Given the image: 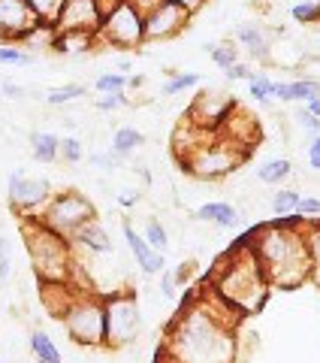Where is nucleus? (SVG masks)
<instances>
[{
	"label": "nucleus",
	"instance_id": "f257e3e1",
	"mask_svg": "<svg viewBox=\"0 0 320 363\" xmlns=\"http://www.w3.org/2000/svg\"><path fill=\"white\" fill-rule=\"evenodd\" d=\"M236 318L218 315L202 297L181 303L166 336V354L173 363H233L236 357Z\"/></svg>",
	"mask_w": 320,
	"mask_h": 363
},
{
	"label": "nucleus",
	"instance_id": "f03ea898",
	"mask_svg": "<svg viewBox=\"0 0 320 363\" xmlns=\"http://www.w3.org/2000/svg\"><path fill=\"white\" fill-rule=\"evenodd\" d=\"M272 288H299L308 279V248L302 215H287V221H272L260 227L257 242H251Z\"/></svg>",
	"mask_w": 320,
	"mask_h": 363
},
{
	"label": "nucleus",
	"instance_id": "7ed1b4c3",
	"mask_svg": "<svg viewBox=\"0 0 320 363\" xmlns=\"http://www.w3.org/2000/svg\"><path fill=\"white\" fill-rule=\"evenodd\" d=\"M269 288L272 285L266 281V272H263L254 248L245 245L227 252V260L215 279V297L224 306H230L236 315H251L266 303Z\"/></svg>",
	"mask_w": 320,
	"mask_h": 363
},
{
	"label": "nucleus",
	"instance_id": "20e7f679",
	"mask_svg": "<svg viewBox=\"0 0 320 363\" xmlns=\"http://www.w3.org/2000/svg\"><path fill=\"white\" fill-rule=\"evenodd\" d=\"M21 230H25L30 264H33V269H37L42 285H70V279L76 272L73 242L64 240L61 233L49 230L37 215H25Z\"/></svg>",
	"mask_w": 320,
	"mask_h": 363
},
{
	"label": "nucleus",
	"instance_id": "39448f33",
	"mask_svg": "<svg viewBox=\"0 0 320 363\" xmlns=\"http://www.w3.org/2000/svg\"><path fill=\"white\" fill-rule=\"evenodd\" d=\"M61 324L67 336L82 348H106V312H103V294L76 291L73 300L61 312Z\"/></svg>",
	"mask_w": 320,
	"mask_h": 363
},
{
	"label": "nucleus",
	"instance_id": "423d86ee",
	"mask_svg": "<svg viewBox=\"0 0 320 363\" xmlns=\"http://www.w3.org/2000/svg\"><path fill=\"white\" fill-rule=\"evenodd\" d=\"M103 312H106V348L118 351L136 342L142 327L139 300L133 291H112L103 294Z\"/></svg>",
	"mask_w": 320,
	"mask_h": 363
},
{
	"label": "nucleus",
	"instance_id": "0eeeda50",
	"mask_svg": "<svg viewBox=\"0 0 320 363\" xmlns=\"http://www.w3.org/2000/svg\"><path fill=\"white\" fill-rule=\"evenodd\" d=\"M37 218L49 230L61 233L64 240H73L79 227H85L88 221L97 218V209L82 191H61V194H52V200L40 209Z\"/></svg>",
	"mask_w": 320,
	"mask_h": 363
},
{
	"label": "nucleus",
	"instance_id": "6e6552de",
	"mask_svg": "<svg viewBox=\"0 0 320 363\" xmlns=\"http://www.w3.org/2000/svg\"><path fill=\"white\" fill-rule=\"evenodd\" d=\"M245 161V155L236 152V143H202L193 145V152L188 157H181L185 173L197 176V179H224Z\"/></svg>",
	"mask_w": 320,
	"mask_h": 363
},
{
	"label": "nucleus",
	"instance_id": "1a4fd4ad",
	"mask_svg": "<svg viewBox=\"0 0 320 363\" xmlns=\"http://www.w3.org/2000/svg\"><path fill=\"white\" fill-rule=\"evenodd\" d=\"M97 43L112 45V49H136L145 43V18L133 6L118 4L109 16H103Z\"/></svg>",
	"mask_w": 320,
	"mask_h": 363
},
{
	"label": "nucleus",
	"instance_id": "9d476101",
	"mask_svg": "<svg viewBox=\"0 0 320 363\" xmlns=\"http://www.w3.org/2000/svg\"><path fill=\"white\" fill-rule=\"evenodd\" d=\"M6 197H9V206L18 215H37L52 200V182L45 176H28L18 167L6 179Z\"/></svg>",
	"mask_w": 320,
	"mask_h": 363
},
{
	"label": "nucleus",
	"instance_id": "9b49d317",
	"mask_svg": "<svg viewBox=\"0 0 320 363\" xmlns=\"http://www.w3.org/2000/svg\"><path fill=\"white\" fill-rule=\"evenodd\" d=\"M100 9L94 0H64L61 16L55 21L58 33H97L100 30Z\"/></svg>",
	"mask_w": 320,
	"mask_h": 363
},
{
	"label": "nucleus",
	"instance_id": "f8f14e48",
	"mask_svg": "<svg viewBox=\"0 0 320 363\" xmlns=\"http://www.w3.org/2000/svg\"><path fill=\"white\" fill-rule=\"evenodd\" d=\"M33 28H40V21L25 0H0V40L25 43V37Z\"/></svg>",
	"mask_w": 320,
	"mask_h": 363
},
{
	"label": "nucleus",
	"instance_id": "ddd939ff",
	"mask_svg": "<svg viewBox=\"0 0 320 363\" xmlns=\"http://www.w3.org/2000/svg\"><path fill=\"white\" fill-rule=\"evenodd\" d=\"M188 21H190V16L185 13V9L173 6L166 0V4H160L154 13L145 16V43H152V40H173L176 33L185 30Z\"/></svg>",
	"mask_w": 320,
	"mask_h": 363
},
{
	"label": "nucleus",
	"instance_id": "4468645a",
	"mask_svg": "<svg viewBox=\"0 0 320 363\" xmlns=\"http://www.w3.org/2000/svg\"><path fill=\"white\" fill-rule=\"evenodd\" d=\"M121 230H124V240H127V248H130V255L136 260V267H139L145 276H160V272L166 269V255L154 252V248L142 240V233L136 230L130 221H124Z\"/></svg>",
	"mask_w": 320,
	"mask_h": 363
},
{
	"label": "nucleus",
	"instance_id": "2eb2a0df",
	"mask_svg": "<svg viewBox=\"0 0 320 363\" xmlns=\"http://www.w3.org/2000/svg\"><path fill=\"white\" fill-rule=\"evenodd\" d=\"M70 242L79 245V248H85V252H88V255H94V257H106V255L115 252L109 230H106V227H103L97 218H94V221H88L85 227H79L76 236H73Z\"/></svg>",
	"mask_w": 320,
	"mask_h": 363
},
{
	"label": "nucleus",
	"instance_id": "dca6fc26",
	"mask_svg": "<svg viewBox=\"0 0 320 363\" xmlns=\"http://www.w3.org/2000/svg\"><path fill=\"white\" fill-rule=\"evenodd\" d=\"M233 37H236V43L242 45V49H248L251 58H257L260 64H269L272 61V45H269L266 30H263L260 25H254V21H245V25H239Z\"/></svg>",
	"mask_w": 320,
	"mask_h": 363
},
{
	"label": "nucleus",
	"instance_id": "f3484780",
	"mask_svg": "<svg viewBox=\"0 0 320 363\" xmlns=\"http://www.w3.org/2000/svg\"><path fill=\"white\" fill-rule=\"evenodd\" d=\"M275 97L284 104H308L320 97V76H299L293 82H275Z\"/></svg>",
	"mask_w": 320,
	"mask_h": 363
},
{
	"label": "nucleus",
	"instance_id": "a211bd4d",
	"mask_svg": "<svg viewBox=\"0 0 320 363\" xmlns=\"http://www.w3.org/2000/svg\"><path fill=\"white\" fill-rule=\"evenodd\" d=\"M197 221H205V224H215L221 230H236L239 227V209L233 203H224V200H212V203H202V206L193 212Z\"/></svg>",
	"mask_w": 320,
	"mask_h": 363
},
{
	"label": "nucleus",
	"instance_id": "6ab92c4d",
	"mask_svg": "<svg viewBox=\"0 0 320 363\" xmlns=\"http://www.w3.org/2000/svg\"><path fill=\"white\" fill-rule=\"evenodd\" d=\"M58 145H61V136L52 133V130H33L30 133V152H33V161H40V164L58 161Z\"/></svg>",
	"mask_w": 320,
	"mask_h": 363
},
{
	"label": "nucleus",
	"instance_id": "aec40b11",
	"mask_svg": "<svg viewBox=\"0 0 320 363\" xmlns=\"http://www.w3.org/2000/svg\"><path fill=\"white\" fill-rule=\"evenodd\" d=\"M254 173H257V179L263 182V185L281 188L284 182L293 176V164L287 161V157H272V161H263V164L254 169Z\"/></svg>",
	"mask_w": 320,
	"mask_h": 363
},
{
	"label": "nucleus",
	"instance_id": "412c9836",
	"mask_svg": "<svg viewBox=\"0 0 320 363\" xmlns=\"http://www.w3.org/2000/svg\"><path fill=\"white\" fill-rule=\"evenodd\" d=\"M139 145H145V136L136 130V128H118L115 133H112V145L109 152L118 157V161H127V157L139 149Z\"/></svg>",
	"mask_w": 320,
	"mask_h": 363
},
{
	"label": "nucleus",
	"instance_id": "4be33fe9",
	"mask_svg": "<svg viewBox=\"0 0 320 363\" xmlns=\"http://www.w3.org/2000/svg\"><path fill=\"white\" fill-rule=\"evenodd\" d=\"M94 43H97V33H58L55 30L52 49L61 55H79V52L94 49Z\"/></svg>",
	"mask_w": 320,
	"mask_h": 363
},
{
	"label": "nucleus",
	"instance_id": "5701e85b",
	"mask_svg": "<svg viewBox=\"0 0 320 363\" xmlns=\"http://www.w3.org/2000/svg\"><path fill=\"white\" fill-rule=\"evenodd\" d=\"M30 351H33V357H37V363H64L58 345L52 342V336L45 330L30 333Z\"/></svg>",
	"mask_w": 320,
	"mask_h": 363
},
{
	"label": "nucleus",
	"instance_id": "b1692460",
	"mask_svg": "<svg viewBox=\"0 0 320 363\" xmlns=\"http://www.w3.org/2000/svg\"><path fill=\"white\" fill-rule=\"evenodd\" d=\"M305 248H308V279L320 285V224L305 227Z\"/></svg>",
	"mask_w": 320,
	"mask_h": 363
},
{
	"label": "nucleus",
	"instance_id": "393cba45",
	"mask_svg": "<svg viewBox=\"0 0 320 363\" xmlns=\"http://www.w3.org/2000/svg\"><path fill=\"white\" fill-rule=\"evenodd\" d=\"M248 91L260 106H272V97H275V79H272L269 73H251Z\"/></svg>",
	"mask_w": 320,
	"mask_h": 363
},
{
	"label": "nucleus",
	"instance_id": "a878e982",
	"mask_svg": "<svg viewBox=\"0 0 320 363\" xmlns=\"http://www.w3.org/2000/svg\"><path fill=\"white\" fill-rule=\"evenodd\" d=\"M25 4L30 6V13L37 16L40 25L55 28V21H58V16H61L64 0H25Z\"/></svg>",
	"mask_w": 320,
	"mask_h": 363
},
{
	"label": "nucleus",
	"instance_id": "bb28decb",
	"mask_svg": "<svg viewBox=\"0 0 320 363\" xmlns=\"http://www.w3.org/2000/svg\"><path fill=\"white\" fill-rule=\"evenodd\" d=\"M85 85H58V88H49L45 91V104L49 106H67V104H73V100L79 97H85Z\"/></svg>",
	"mask_w": 320,
	"mask_h": 363
},
{
	"label": "nucleus",
	"instance_id": "cd10ccee",
	"mask_svg": "<svg viewBox=\"0 0 320 363\" xmlns=\"http://www.w3.org/2000/svg\"><path fill=\"white\" fill-rule=\"evenodd\" d=\"M299 191H293V188H278L275 194H272V212L275 215H281V218H287V215H293L296 212V206H299Z\"/></svg>",
	"mask_w": 320,
	"mask_h": 363
},
{
	"label": "nucleus",
	"instance_id": "c85d7f7f",
	"mask_svg": "<svg viewBox=\"0 0 320 363\" xmlns=\"http://www.w3.org/2000/svg\"><path fill=\"white\" fill-rule=\"evenodd\" d=\"M142 240L154 248V252L160 255H166V248H169V233H166V227L160 224L157 218H148L145 221V230H142Z\"/></svg>",
	"mask_w": 320,
	"mask_h": 363
},
{
	"label": "nucleus",
	"instance_id": "c756f323",
	"mask_svg": "<svg viewBox=\"0 0 320 363\" xmlns=\"http://www.w3.org/2000/svg\"><path fill=\"white\" fill-rule=\"evenodd\" d=\"M205 52L212 55V61L221 67V70H230V67L239 61V49L233 43H212V45H205Z\"/></svg>",
	"mask_w": 320,
	"mask_h": 363
},
{
	"label": "nucleus",
	"instance_id": "7c9ffc66",
	"mask_svg": "<svg viewBox=\"0 0 320 363\" xmlns=\"http://www.w3.org/2000/svg\"><path fill=\"white\" fill-rule=\"evenodd\" d=\"M37 58H33L30 52H25L21 45H13V43H0V64L4 67H28L33 64Z\"/></svg>",
	"mask_w": 320,
	"mask_h": 363
},
{
	"label": "nucleus",
	"instance_id": "2f4dec72",
	"mask_svg": "<svg viewBox=\"0 0 320 363\" xmlns=\"http://www.w3.org/2000/svg\"><path fill=\"white\" fill-rule=\"evenodd\" d=\"M290 16H293V21H299V25H320V0H302V4H293Z\"/></svg>",
	"mask_w": 320,
	"mask_h": 363
},
{
	"label": "nucleus",
	"instance_id": "473e14b6",
	"mask_svg": "<svg viewBox=\"0 0 320 363\" xmlns=\"http://www.w3.org/2000/svg\"><path fill=\"white\" fill-rule=\"evenodd\" d=\"M85 157V145L79 136H64L61 145H58V161L64 164H79Z\"/></svg>",
	"mask_w": 320,
	"mask_h": 363
},
{
	"label": "nucleus",
	"instance_id": "72a5a7b5",
	"mask_svg": "<svg viewBox=\"0 0 320 363\" xmlns=\"http://www.w3.org/2000/svg\"><path fill=\"white\" fill-rule=\"evenodd\" d=\"M94 91L97 94H118V91H127V76L124 73H103L94 79Z\"/></svg>",
	"mask_w": 320,
	"mask_h": 363
},
{
	"label": "nucleus",
	"instance_id": "f704fd0d",
	"mask_svg": "<svg viewBox=\"0 0 320 363\" xmlns=\"http://www.w3.org/2000/svg\"><path fill=\"white\" fill-rule=\"evenodd\" d=\"M193 85H200V73H176V76H169L164 82V94L176 97V94H181V91H188Z\"/></svg>",
	"mask_w": 320,
	"mask_h": 363
},
{
	"label": "nucleus",
	"instance_id": "c9c22d12",
	"mask_svg": "<svg viewBox=\"0 0 320 363\" xmlns=\"http://www.w3.org/2000/svg\"><path fill=\"white\" fill-rule=\"evenodd\" d=\"M130 100H127V94L124 91H118V94H100L97 100H94V106L100 109V112H115V109H121V106H127Z\"/></svg>",
	"mask_w": 320,
	"mask_h": 363
},
{
	"label": "nucleus",
	"instance_id": "e433bc0d",
	"mask_svg": "<svg viewBox=\"0 0 320 363\" xmlns=\"http://www.w3.org/2000/svg\"><path fill=\"white\" fill-rule=\"evenodd\" d=\"M9 272H13V242L0 233V281H6Z\"/></svg>",
	"mask_w": 320,
	"mask_h": 363
},
{
	"label": "nucleus",
	"instance_id": "4c0bfd02",
	"mask_svg": "<svg viewBox=\"0 0 320 363\" xmlns=\"http://www.w3.org/2000/svg\"><path fill=\"white\" fill-rule=\"evenodd\" d=\"M296 121H299V128H302L305 133H312V136H320V118H317V116H312V112L299 109V112H296Z\"/></svg>",
	"mask_w": 320,
	"mask_h": 363
},
{
	"label": "nucleus",
	"instance_id": "58836bf2",
	"mask_svg": "<svg viewBox=\"0 0 320 363\" xmlns=\"http://www.w3.org/2000/svg\"><path fill=\"white\" fill-rule=\"evenodd\" d=\"M176 288H178V281L173 276V269H164L160 272V297L164 300H173L176 297Z\"/></svg>",
	"mask_w": 320,
	"mask_h": 363
},
{
	"label": "nucleus",
	"instance_id": "ea45409f",
	"mask_svg": "<svg viewBox=\"0 0 320 363\" xmlns=\"http://www.w3.org/2000/svg\"><path fill=\"white\" fill-rule=\"evenodd\" d=\"M118 157L112 152H94L91 155V167H100V169H118Z\"/></svg>",
	"mask_w": 320,
	"mask_h": 363
},
{
	"label": "nucleus",
	"instance_id": "a19ab883",
	"mask_svg": "<svg viewBox=\"0 0 320 363\" xmlns=\"http://www.w3.org/2000/svg\"><path fill=\"white\" fill-rule=\"evenodd\" d=\"M296 215H302V218H312V215H320V197H299V206H296Z\"/></svg>",
	"mask_w": 320,
	"mask_h": 363
},
{
	"label": "nucleus",
	"instance_id": "79ce46f5",
	"mask_svg": "<svg viewBox=\"0 0 320 363\" xmlns=\"http://www.w3.org/2000/svg\"><path fill=\"white\" fill-rule=\"evenodd\" d=\"M124 4H127V6H133L136 13H139V16L145 18L148 13H154V9H157L160 4H166V0H124Z\"/></svg>",
	"mask_w": 320,
	"mask_h": 363
},
{
	"label": "nucleus",
	"instance_id": "37998d69",
	"mask_svg": "<svg viewBox=\"0 0 320 363\" xmlns=\"http://www.w3.org/2000/svg\"><path fill=\"white\" fill-rule=\"evenodd\" d=\"M305 157H308V167H312V169H320V136H314V140L308 143Z\"/></svg>",
	"mask_w": 320,
	"mask_h": 363
},
{
	"label": "nucleus",
	"instance_id": "c03bdc74",
	"mask_svg": "<svg viewBox=\"0 0 320 363\" xmlns=\"http://www.w3.org/2000/svg\"><path fill=\"white\" fill-rule=\"evenodd\" d=\"M224 73H227V79H245V82H248L251 73H254V70H251V67H248L245 61H236V64L230 67V70H224Z\"/></svg>",
	"mask_w": 320,
	"mask_h": 363
},
{
	"label": "nucleus",
	"instance_id": "a18cd8bd",
	"mask_svg": "<svg viewBox=\"0 0 320 363\" xmlns=\"http://www.w3.org/2000/svg\"><path fill=\"white\" fill-rule=\"evenodd\" d=\"M173 6H178V9H185L188 16H193V13H200V9L205 6V0H169Z\"/></svg>",
	"mask_w": 320,
	"mask_h": 363
},
{
	"label": "nucleus",
	"instance_id": "49530a36",
	"mask_svg": "<svg viewBox=\"0 0 320 363\" xmlns=\"http://www.w3.org/2000/svg\"><path fill=\"white\" fill-rule=\"evenodd\" d=\"M139 197H142V194H139V191H133V188H130V191H121V194H118L115 200H118V206H124V209H130V206H136V203H139Z\"/></svg>",
	"mask_w": 320,
	"mask_h": 363
},
{
	"label": "nucleus",
	"instance_id": "de8ad7c7",
	"mask_svg": "<svg viewBox=\"0 0 320 363\" xmlns=\"http://www.w3.org/2000/svg\"><path fill=\"white\" fill-rule=\"evenodd\" d=\"M0 94H6V97L18 100V97H25V88L16 85V82H4V85H0Z\"/></svg>",
	"mask_w": 320,
	"mask_h": 363
},
{
	"label": "nucleus",
	"instance_id": "09e8293b",
	"mask_svg": "<svg viewBox=\"0 0 320 363\" xmlns=\"http://www.w3.org/2000/svg\"><path fill=\"white\" fill-rule=\"evenodd\" d=\"M94 4H97V9H100V16H109L118 4H124V0H94Z\"/></svg>",
	"mask_w": 320,
	"mask_h": 363
},
{
	"label": "nucleus",
	"instance_id": "8fccbe9b",
	"mask_svg": "<svg viewBox=\"0 0 320 363\" xmlns=\"http://www.w3.org/2000/svg\"><path fill=\"white\" fill-rule=\"evenodd\" d=\"M173 276H176V281H178V285H185V281H188V276H190V264H181L178 269H173Z\"/></svg>",
	"mask_w": 320,
	"mask_h": 363
},
{
	"label": "nucleus",
	"instance_id": "3c124183",
	"mask_svg": "<svg viewBox=\"0 0 320 363\" xmlns=\"http://www.w3.org/2000/svg\"><path fill=\"white\" fill-rule=\"evenodd\" d=\"M145 85V76H127V88H142Z\"/></svg>",
	"mask_w": 320,
	"mask_h": 363
},
{
	"label": "nucleus",
	"instance_id": "603ef678",
	"mask_svg": "<svg viewBox=\"0 0 320 363\" xmlns=\"http://www.w3.org/2000/svg\"><path fill=\"white\" fill-rule=\"evenodd\" d=\"M0 363H4V357H0Z\"/></svg>",
	"mask_w": 320,
	"mask_h": 363
},
{
	"label": "nucleus",
	"instance_id": "864d4df0",
	"mask_svg": "<svg viewBox=\"0 0 320 363\" xmlns=\"http://www.w3.org/2000/svg\"><path fill=\"white\" fill-rule=\"evenodd\" d=\"M317 100H320V97H317Z\"/></svg>",
	"mask_w": 320,
	"mask_h": 363
}]
</instances>
